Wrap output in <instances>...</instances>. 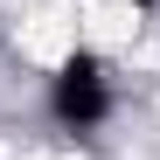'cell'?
I'll return each mask as SVG.
<instances>
[{"label":"cell","mask_w":160,"mask_h":160,"mask_svg":"<svg viewBox=\"0 0 160 160\" xmlns=\"http://www.w3.org/2000/svg\"><path fill=\"white\" fill-rule=\"evenodd\" d=\"M125 7H153V0H125Z\"/></svg>","instance_id":"7a4b0ae2"},{"label":"cell","mask_w":160,"mask_h":160,"mask_svg":"<svg viewBox=\"0 0 160 160\" xmlns=\"http://www.w3.org/2000/svg\"><path fill=\"white\" fill-rule=\"evenodd\" d=\"M49 112L70 132H91V125L112 118V77H104V63L91 49H70L56 63V77H49Z\"/></svg>","instance_id":"6da1fadb"}]
</instances>
